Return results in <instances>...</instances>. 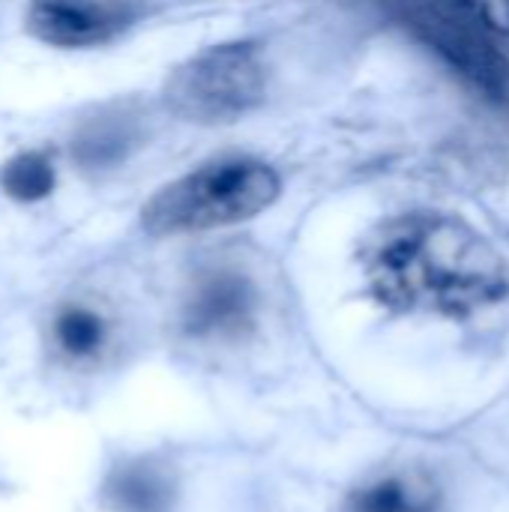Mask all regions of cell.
<instances>
[{"mask_svg":"<svg viewBox=\"0 0 509 512\" xmlns=\"http://www.w3.org/2000/svg\"><path fill=\"white\" fill-rule=\"evenodd\" d=\"M438 489L423 474H390L354 492L342 512H435Z\"/></svg>","mask_w":509,"mask_h":512,"instance_id":"7","label":"cell"},{"mask_svg":"<svg viewBox=\"0 0 509 512\" xmlns=\"http://www.w3.org/2000/svg\"><path fill=\"white\" fill-rule=\"evenodd\" d=\"M117 12L99 0H36L30 9L33 33L57 48H87L117 30Z\"/></svg>","mask_w":509,"mask_h":512,"instance_id":"5","label":"cell"},{"mask_svg":"<svg viewBox=\"0 0 509 512\" xmlns=\"http://www.w3.org/2000/svg\"><path fill=\"white\" fill-rule=\"evenodd\" d=\"M267 87V72L255 48L216 45L189 57L165 87L177 117L192 123H234L249 114Z\"/></svg>","mask_w":509,"mask_h":512,"instance_id":"3","label":"cell"},{"mask_svg":"<svg viewBox=\"0 0 509 512\" xmlns=\"http://www.w3.org/2000/svg\"><path fill=\"white\" fill-rule=\"evenodd\" d=\"M261 315L258 282L231 264L201 267L180 303V324L195 342H237L249 336Z\"/></svg>","mask_w":509,"mask_h":512,"instance_id":"4","label":"cell"},{"mask_svg":"<svg viewBox=\"0 0 509 512\" xmlns=\"http://www.w3.org/2000/svg\"><path fill=\"white\" fill-rule=\"evenodd\" d=\"M465 3L486 21V27L509 36V0H465Z\"/></svg>","mask_w":509,"mask_h":512,"instance_id":"9","label":"cell"},{"mask_svg":"<svg viewBox=\"0 0 509 512\" xmlns=\"http://www.w3.org/2000/svg\"><path fill=\"white\" fill-rule=\"evenodd\" d=\"M282 192L279 174L258 159H219L162 186L144 207V228L156 237L198 234L255 219Z\"/></svg>","mask_w":509,"mask_h":512,"instance_id":"2","label":"cell"},{"mask_svg":"<svg viewBox=\"0 0 509 512\" xmlns=\"http://www.w3.org/2000/svg\"><path fill=\"white\" fill-rule=\"evenodd\" d=\"M54 165L42 150H24L12 156L0 171V186L9 198L21 204H36L54 189Z\"/></svg>","mask_w":509,"mask_h":512,"instance_id":"8","label":"cell"},{"mask_svg":"<svg viewBox=\"0 0 509 512\" xmlns=\"http://www.w3.org/2000/svg\"><path fill=\"white\" fill-rule=\"evenodd\" d=\"M366 270L381 303L399 312L462 318L509 294L501 252L450 213L393 219L372 243Z\"/></svg>","mask_w":509,"mask_h":512,"instance_id":"1","label":"cell"},{"mask_svg":"<svg viewBox=\"0 0 509 512\" xmlns=\"http://www.w3.org/2000/svg\"><path fill=\"white\" fill-rule=\"evenodd\" d=\"M51 348L69 366H96L111 348V321L102 309L72 300L51 318Z\"/></svg>","mask_w":509,"mask_h":512,"instance_id":"6","label":"cell"}]
</instances>
